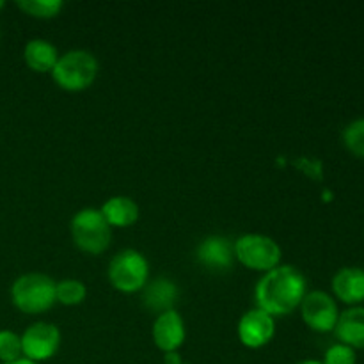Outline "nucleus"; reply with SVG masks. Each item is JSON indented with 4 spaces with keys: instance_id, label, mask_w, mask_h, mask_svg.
I'll list each match as a JSON object with an SVG mask.
<instances>
[{
    "instance_id": "12",
    "label": "nucleus",
    "mask_w": 364,
    "mask_h": 364,
    "mask_svg": "<svg viewBox=\"0 0 364 364\" xmlns=\"http://www.w3.org/2000/svg\"><path fill=\"white\" fill-rule=\"evenodd\" d=\"M198 259L206 269L228 270L235 259L233 245L224 237H208L199 244Z\"/></svg>"
},
{
    "instance_id": "5",
    "label": "nucleus",
    "mask_w": 364,
    "mask_h": 364,
    "mask_svg": "<svg viewBox=\"0 0 364 364\" xmlns=\"http://www.w3.org/2000/svg\"><path fill=\"white\" fill-rule=\"evenodd\" d=\"M233 251L235 258L245 269L258 270L263 274L279 267L283 256L279 244L274 238L258 233L242 235L233 244Z\"/></svg>"
},
{
    "instance_id": "9",
    "label": "nucleus",
    "mask_w": 364,
    "mask_h": 364,
    "mask_svg": "<svg viewBox=\"0 0 364 364\" xmlns=\"http://www.w3.org/2000/svg\"><path fill=\"white\" fill-rule=\"evenodd\" d=\"M238 340L242 345L251 350H258L269 345L276 334V320L269 313L255 308L251 311L244 313L237 327Z\"/></svg>"
},
{
    "instance_id": "7",
    "label": "nucleus",
    "mask_w": 364,
    "mask_h": 364,
    "mask_svg": "<svg viewBox=\"0 0 364 364\" xmlns=\"http://www.w3.org/2000/svg\"><path fill=\"white\" fill-rule=\"evenodd\" d=\"M299 308L304 323L315 333H333L340 318L336 301L322 290L308 291Z\"/></svg>"
},
{
    "instance_id": "14",
    "label": "nucleus",
    "mask_w": 364,
    "mask_h": 364,
    "mask_svg": "<svg viewBox=\"0 0 364 364\" xmlns=\"http://www.w3.org/2000/svg\"><path fill=\"white\" fill-rule=\"evenodd\" d=\"M102 215L110 228H128L139 220V206L134 199L127 196L109 198L100 208Z\"/></svg>"
},
{
    "instance_id": "20",
    "label": "nucleus",
    "mask_w": 364,
    "mask_h": 364,
    "mask_svg": "<svg viewBox=\"0 0 364 364\" xmlns=\"http://www.w3.org/2000/svg\"><path fill=\"white\" fill-rule=\"evenodd\" d=\"M23 358L21 338L13 331H0V361L4 364Z\"/></svg>"
},
{
    "instance_id": "4",
    "label": "nucleus",
    "mask_w": 364,
    "mask_h": 364,
    "mask_svg": "<svg viewBox=\"0 0 364 364\" xmlns=\"http://www.w3.org/2000/svg\"><path fill=\"white\" fill-rule=\"evenodd\" d=\"M71 237L75 245L87 255H102L112 240V228L96 208H84L71 219Z\"/></svg>"
},
{
    "instance_id": "26",
    "label": "nucleus",
    "mask_w": 364,
    "mask_h": 364,
    "mask_svg": "<svg viewBox=\"0 0 364 364\" xmlns=\"http://www.w3.org/2000/svg\"><path fill=\"white\" fill-rule=\"evenodd\" d=\"M181 364H187V363H181Z\"/></svg>"
},
{
    "instance_id": "2",
    "label": "nucleus",
    "mask_w": 364,
    "mask_h": 364,
    "mask_svg": "<svg viewBox=\"0 0 364 364\" xmlns=\"http://www.w3.org/2000/svg\"><path fill=\"white\" fill-rule=\"evenodd\" d=\"M14 308L25 315H39L55 304V281L45 274L31 272L18 277L11 287Z\"/></svg>"
},
{
    "instance_id": "8",
    "label": "nucleus",
    "mask_w": 364,
    "mask_h": 364,
    "mask_svg": "<svg viewBox=\"0 0 364 364\" xmlns=\"http://www.w3.org/2000/svg\"><path fill=\"white\" fill-rule=\"evenodd\" d=\"M20 338L23 358L34 363L48 361L57 354L60 347V331L53 323H34Z\"/></svg>"
},
{
    "instance_id": "3",
    "label": "nucleus",
    "mask_w": 364,
    "mask_h": 364,
    "mask_svg": "<svg viewBox=\"0 0 364 364\" xmlns=\"http://www.w3.org/2000/svg\"><path fill=\"white\" fill-rule=\"evenodd\" d=\"M98 60L87 50H71L59 55L52 77L60 89L68 92H80L91 87L98 77Z\"/></svg>"
},
{
    "instance_id": "24",
    "label": "nucleus",
    "mask_w": 364,
    "mask_h": 364,
    "mask_svg": "<svg viewBox=\"0 0 364 364\" xmlns=\"http://www.w3.org/2000/svg\"><path fill=\"white\" fill-rule=\"evenodd\" d=\"M297 364H323L322 361H316V359H306V361H301Z\"/></svg>"
},
{
    "instance_id": "21",
    "label": "nucleus",
    "mask_w": 364,
    "mask_h": 364,
    "mask_svg": "<svg viewBox=\"0 0 364 364\" xmlns=\"http://www.w3.org/2000/svg\"><path fill=\"white\" fill-rule=\"evenodd\" d=\"M323 364H355L358 363V355H355L354 348L347 347L343 343H336L333 347L327 348L326 355H323Z\"/></svg>"
},
{
    "instance_id": "18",
    "label": "nucleus",
    "mask_w": 364,
    "mask_h": 364,
    "mask_svg": "<svg viewBox=\"0 0 364 364\" xmlns=\"http://www.w3.org/2000/svg\"><path fill=\"white\" fill-rule=\"evenodd\" d=\"M16 6L28 16L50 20L63 11L64 4L60 0H20V2H16Z\"/></svg>"
},
{
    "instance_id": "25",
    "label": "nucleus",
    "mask_w": 364,
    "mask_h": 364,
    "mask_svg": "<svg viewBox=\"0 0 364 364\" xmlns=\"http://www.w3.org/2000/svg\"><path fill=\"white\" fill-rule=\"evenodd\" d=\"M4 6H6V2H4V0H0V9H2Z\"/></svg>"
},
{
    "instance_id": "6",
    "label": "nucleus",
    "mask_w": 364,
    "mask_h": 364,
    "mask_svg": "<svg viewBox=\"0 0 364 364\" xmlns=\"http://www.w3.org/2000/svg\"><path fill=\"white\" fill-rule=\"evenodd\" d=\"M149 263L134 249L117 252L109 265V281L121 294H135L148 284Z\"/></svg>"
},
{
    "instance_id": "17",
    "label": "nucleus",
    "mask_w": 364,
    "mask_h": 364,
    "mask_svg": "<svg viewBox=\"0 0 364 364\" xmlns=\"http://www.w3.org/2000/svg\"><path fill=\"white\" fill-rule=\"evenodd\" d=\"M87 297V288L78 279H63L55 283V301L63 306H78Z\"/></svg>"
},
{
    "instance_id": "23",
    "label": "nucleus",
    "mask_w": 364,
    "mask_h": 364,
    "mask_svg": "<svg viewBox=\"0 0 364 364\" xmlns=\"http://www.w3.org/2000/svg\"><path fill=\"white\" fill-rule=\"evenodd\" d=\"M6 364H38V363L31 361V359H27V358H20V359H16V361H13V363H6Z\"/></svg>"
},
{
    "instance_id": "1",
    "label": "nucleus",
    "mask_w": 364,
    "mask_h": 364,
    "mask_svg": "<svg viewBox=\"0 0 364 364\" xmlns=\"http://www.w3.org/2000/svg\"><path fill=\"white\" fill-rule=\"evenodd\" d=\"M308 294L306 277L291 265H279L263 274L255 290L256 306L270 316H287L301 306Z\"/></svg>"
},
{
    "instance_id": "11",
    "label": "nucleus",
    "mask_w": 364,
    "mask_h": 364,
    "mask_svg": "<svg viewBox=\"0 0 364 364\" xmlns=\"http://www.w3.org/2000/svg\"><path fill=\"white\" fill-rule=\"evenodd\" d=\"M334 295L348 306H358L364 302V269L359 267H343L333 277Z\"/></svg>"
},
{
    "instance_id": "13",
    "label": "nucleus",
    "mask_w": 364,
    "mask_h": 364,
    "mask_svg": "<svg viewBox=\"0 0 364 364\" xmlns=\"http://www.w3.org/2000/svg\"><path fill=\"white\" fill-rule=\"evenodd\" d=\"M334 334L340 343L354 348V350H364V308L354 306L347 311L340 313Z\"/></svg>"
},
{
    "instance_id": "16",
    "label": "nucleus",
    "mask_w": 364,
    "mask_h": 364,
    "mask_svg": "<svg viewBox=\"0 0 364 364\" xmlns=\"http://www.w3.org/2000/svg\"><path fill=\"white\" fill-rule=\"evenodd\" d=\"M178 297V288L173 281L166 277H156L155 281L144 287V304L146 308L155 313H166L173 309Z\"/></svg>"
},
{
    "instance_id": "15",
    "label": "nucleus",
    "mask_w": 364,
    "mask_h": 364,
    "mask_svg": "<svg viewBox=\"0 0 364 364\" xmlns=\"http://www.w3.org/2000/svg\"><path fill=\"white\" fill-rule=\"evenodd\" d=\"M25 64L36 73H52L59 60L57 48L46 39H31L23 50Z\"/></svg>"
},
{
    "instance_id": "19",
    "label": "nucleus",
    "mask_w": 364,
    "mask_h": 364,
    "mask_svg": "<svg viewBox=\"0 0 364 364\" xmlns=\"http://www.w3.org/2000/svg\"><path fill=\"white\" fill-rule=\"evenodd\" d=\"M343 144L352 155L364 160V117L347 124L343 130Z\"/></svg>"
},
{
    "instance_id": "22",
    "label": "nucleus",
    "mask_w": 364,
    "mask_h": 364,
    "mask_svg": "<svg viewBox=\"0 0 364 364\" xmlns=\"http://www.w3.org/2000/svg\"><path fill=\"white\" fill-rule=\"evenodd\" d=\"M164 363L166 364H181V358L178 355V352H169V354L164 355Z\"/></svg>"
},
{
    "instance_id": "10",
    "label": "nucleus",
    "mask_w": 364,
    "mask_h": 364,
    "mask_svg": "<svg viewBox=\"0 0 364 364\" xmlns=\"http://www.w3.org/2000/svg\"><path fill=\"white\" fill-rule=\"evenodd\" d=\"M153 341L156 348L164 354L169 352H178V348L185 341V322L176 309H169L166 313L156 315L155 323H153Z\"/></svg>"
}]
</instances>
